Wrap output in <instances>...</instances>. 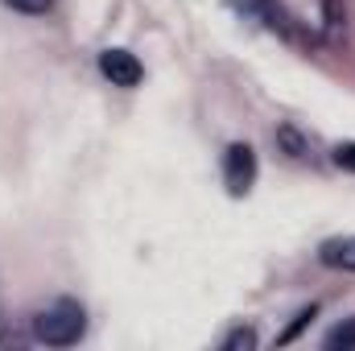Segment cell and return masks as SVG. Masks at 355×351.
<instances>
[{"label":"cell","mask_w":355,"mask_h":351,"mask_svg":"<svg viewBox=\"0 0 355 351\" xmlns=\"http://www.w3.org/2000/svg\"><path fill=\"white\" fill-rule=\"evenodd\" d=\"M314 314H318L314 306H310V310H302V314H297V318H293V323H289V327H285L281 335H277V348H285V343H293V339H297V335H302V331L310 327V318H314Z\"/></svg>","instance_id":"ba28073f"},{"label":"cell","mask_w":355,"mask_h":351,"mask_svg":"<svg viewBox=\"0 0 355 351\" xmlns=\"http://www.w3.org/2000/svg\"><path fill=\"white\" fill-rule=\"evenodd\" d=\"M277 145H281L289 157H297V162H302V157H310V141H306L297 128H289V124H285V128H277Z\"/></svg>","instance_id":"5b68a950"},{"label":"cell","mask_w":355,"mask_h":351,"mask_svg":"<svg viewBox=\"0 0 355 351\" xmlns=\"http://www.w3.org/2000/svg\"><path fill=\"white\" fill-rule=\"evenodd\" d=\"M322 348H331V351H352L355 348V318H347V323H339V327H335V331H331V335H327V339H322Z\"/></svg>","instance_id":"8992f818"},{"label":"cell","mask_w":355,"mask_h":351,"mask_svg":"<svg viewBox=\"0 0 355 351\" xmlns=\"http://www.w3.org/2000/svg\"><path fill=\"white\" fill-rule=\"evenodd\" d=\"M335 166H339V170H347V174H355V141L335 145Z\"/></svg>","instance_id":"30bf717a"},{"label":"cell","mask_w":355,"mask_h":351,"mask_svg":"<svg viewBox=\"0 0 355 351\" xmlns=\"http://www.w3.org/2000/svg\"><path fill=\"white\" fill-rule=\"evenodd\" d=\"M99 71H103V79H112V87H137L145 79V67L128 50H103L99 54Z\"/></svg>","instance_id":"3957f363"},{"label":"cell","mask_w":355,"mask_h":351,"mask_svg":"<svg viewBox=\"0 0 355 351\" xmlns=\"http://www.w3.org/2000/svg\"><path fill=\"white\" fill-rule=\"evenodd\" d=\"M318 261L331 264V268L355 273V236H347V240H327V244L318 248Z\"/></svg>","instance_id":"277c9868"},{"label":"cell","mask_w":355,"mask_h":351,"mask_svg":"<svg viewBox=\"0 0 355 351\" xmlns=\"http://www.w3.org/2000/svg\"><path fill=\"white\" fill-rule=\"evenodd\" d=\"M219 348H223V351H252V348H257V331H252V327H236Z\"/></svg>","instance_id":"52a82bcc"},{"label":"cell","mask_w":355,"mask_h":351,"mask_svg":"<svg viewBox=\"0 0 355 351\" xmlns=\"http://www.w3.org/2000/svg\"><path fill=\"white\" fill-rule=\"evenodd\" d=\"M4 4L17 8V12H29V17H42V12L54 8V0H4Z\"/></svg>","instance_id":"9c48e42d"},{"label":"cell","mask_w":355,"mask_h":351,"mask_svg":"<svg viewBox=\"0 0 355 351\" xmlns=\"http://www.w3.org/2000/svg\"><path fill=\"white\" fill-rule=\"evenodd\" d=\"M83 331H87V314H83L79 302H67V298L33 318V335L46 348H71V343L83 339Z\"/></svg>","instance_id":"6da1fadb"},{"label":"cell","mask_w":355,"mask_h":351,"mask_svg":"<svg viewBox=\"0 0 355 351\" xmlns=\"http://www.w3.org/2000/svg\"><path fill=\"white\" fill-rule=\"evenodd\" d=\"M223 182H227L232 194H248L252 190V182H257V153H252V145H244V141L227 145V153H223Z\"/></svg>","instance_id":"7a4b0ae2"}]
</instances>
